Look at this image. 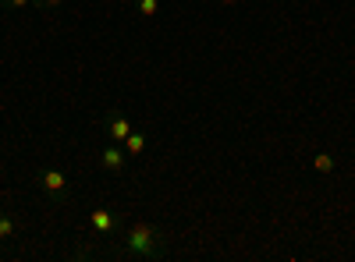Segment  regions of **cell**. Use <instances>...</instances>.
<instances>
[{
  "label": "cell",
  "mask_w": 355,
  "mask_h": 262,
  "mask_svg": "<svg viewBox=\"0 0 355 262\" xmlns=\"http://www.w3.org/2000/svg\"><path fill=\"white\" fill-rule=\"evenodd\" d=\"M164 252H167V238L160 234V227L132 223V227L121 230V255H125V259L150 262V259H160Z\"/></svg>",
  "instance_id": "obj_1"
},
{
  "label": "cell",
  "mask_w": 355,
  "mask_h": 262,
  "mask_svg": "<svg viewBox=\"0 0 355 262\" xmlns=\"http://www.w3.org/2000/svg\"><path fill=\"white\" fill-rule=\"evenodd\" d=\"M100 163H103V170H110V174H121L125 163H128L125 145H121V142H117V145H107V149L100 153Z\"/></svg>",
  "instance_id": "obj_2"
},
{
  "label": "cell",
  "mask_w": 355,
  "mask_h": 262,
  "mask_svg": "<svg viewBox=\"0 0 355 262\" xmlns=\"http://www.w3.org/2000/svg\"><path fill=\"white\" fill-rule=\"evenodd\" d=\"M40 185H43V191H50V195H64L68 191V178L61 170H43L40 174Z\"/></svg>",
  "instance_id": "obj_3"
},
{
  "label": "cell",
  "mask_w": 355,
  "mask_h": 262,
  "mask_svg": "<svg viewBox=\"0 0 355 262\" xmlns=\"http://www.w3.org/2000/svg\"><path fill=\"white\" fill-rule=\"evenodd\" d=\"M107 128H110V138L114 142H125L132 135V121L125 118V113H107Z\"/></svg>",
  "instance_id": "obj_4"
},
{
  "label": "cell",
  "mask_w": 355,
  "mask_h": 262,
  "mask_svg": "<svg viewBox=\"0 0 355 262\" xmlns=\"http://www.w3.org/2000/svg\"><path fill=\"white\" fill-rule=\"evenodd\" d=\"M89 223H93V230H96V234H110V230L117 227V220H114V213H110V209H93Z\"/></svg>",
  "instance_id": "obj_5"
},
{
  "label": "cell",
  "mask_w": 355,
  "mask_h": 262,
  "mask_svg": "<svg viewBox=\"0 0 355 262\" xmlns=\"http://www.w3.org/2000/svg\"><path fill=\"white\" fill-rule=\"evenodd\" d=\"M121 145H125V153H128V156H139V153L146 149V131H132Z\"/></svg>",
  "instance_id": "obj_6"
},
{
  "label": "cell",
  "mask_w": 355,
  "mask_h": 262,
  "mask_svg": "<svg viewBox=\"0 0 355 262\" xmlns=\"http://www.w3.org/2000/svg\"><path fill=\"white\" fill-rule=\"evenodd\" d=\"M313 170H316V174H331V170H334V156H331V153H316V156H313Z\"/></svg>",
  "instance_id": "obj_7"
},
{
  "label": "cell",
  "mask_w": 355,
  "mask_h": 262,
  "mask_svg": "<svg viewBox=\"0 0 355 262\" xmlns=\"http://www.w3.org/2000/svg\"><path fill=\"white\" fill-rule=\"evenodd\" d=\"M8 238H15V220L8 213H0V241H8Z\"/></svg>",
  "instance_id": "obj_8"
},
{
  "label": "cell",
  "mask_w": 355,
  "mask_h": 262,
  "mask_svg": "<svg viewBox=\"0 0 355 262\" xmlns=\"http://www.w3.org/2000/svg\"><path fill=\"white\" fill-rule=\"evenodd\" d=\"M157 4H160V0H139V11H142L146 18H153V15H157Z\"/></svg>",
  "instance_id": "obj_9"
},
{
  "label": "cell",
  "mask_w": 355,
  "mask_h": 262,
  "mask_svg": "<svg viewBox=\"0 0 355 262\" xmlns=\"http://www.w3.org/2000/svg\"><path fill=\"white\" fill-rule=\"evenodd\" d=\"M0 4H8V8L21 11V8H28V4H33V0H0Z\"/></svg>",
  "instance_id": "obj_10"
},
{
  "label": "cell",
  "mask_w": 355,
  "mask_h": 262,
  "mask_svg": "<svg viewBox=\"0 0 355 262\" xmlns=\"http://www.w3.org/2000/svg\"><path fill=\"white\" fill-rule=\"evenodd\" d=\"M40 4H46V8H57V4H61V0H40Z\"/></svg>",
  "instance_id": "obj_11"
},
{
  "label": "cell",
  "mask_w": 355,
  "mask_h": 262,
  "mask_svg": "<svg viewBox=\"0 0 355 262\" xmlns=\"http://www.w3.org/2000/svg\"><path fill=\"white\" fill-rule=\"evenodd\" d=\"M220 4H234V0H220Z\"/></svg>",
  "instance_id": "obj_12"
}]
</instances>
